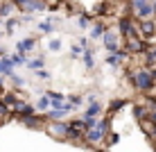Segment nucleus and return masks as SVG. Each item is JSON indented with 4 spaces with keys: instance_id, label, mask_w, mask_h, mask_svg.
Here are the masks:
<instances>
[{
    "instance_id": "obj_1",
    "label": "nucleus",
    "mask_w": 156,
    "mask_h": 152,
    "mask_svg": "<svg viewBox=\"0 0 156 152\" xmlns=\"http://www.w3.org/2000/svg\"><path fill=\"white\" fill-rule=\"evenodd\" d=\"M106 129H109V118H106V120H102V123H98L93 129H86V132H84L86 143H100V141L104 139Z\"/></svg>"
},
{
    "instance_id": "obj_2",
    "label": "nucleus",
    "mask_w": 156,
    "mask_h": 152,
    "mask_svg": "<svg viewBox=\"0 0 156 152\" xmlns=\"http://www.w3.org/2000/svg\"><path fill=\"white\" fill-rule=\"evenodd\" d=\"M154 77L156 73H147V70H138V73H133V86L140 91H149L154 86Z\"/></svg>"
},
{
    "instance_id": "obj_3",
    "label": "nucleus",
    "mask_w": 156,
    "mask_h": 152,
    "mask_svg": "<svg viewBox=\"0 0 156 152\" xmlns=\"http://www.w3.org/2000/svg\"><path fill=\"white\" fill-rule=\"evenodd\" d=\"M131 5H133V9H136V14L140 16V18H147V16L154 14V7H152L149 0H133Z\"/></svg>"
},
{
    "instance_id": "obj_4",
    "label": "nucleus",
    "mask_w": 156,
    "mask_h": 152,
    "mask_svg": "<svg viewBox=\"0 0 156 152\" xmlns=\"http://www.w3.org/2000/svg\"><path fill=\"white\" fill-rule=\"evenodd\" d=\"M68 129H70V125L68 123H52L50 127H48V132L52 134V136H57V139H66L68 136Z\"/></svg>"
},
{
    "instance_id": "obj_5",
    "label": "nucleus",
    "mask_w": 156,
    "mask_h": 152,
    "mask_svg": "<svg viewBox=\"0 0 156 152\" xmlns=\"http://www.w3.org/2000/svg\"><path fill=\"white\" fill-rule=\"evenodd\" d=\"M12 111L16 113V116H32V113H34V107L27 105V102H23V100H18Z\"/></svg>"
},
{
    "instance_id": "obj_6",
    "label": "nucleus",
    "mask_w": 156,
    "mask_h": 152,
    "mask_svg": "<svg viewBox=\"0 0 156 152\" xmlns=\"http://www.w3.org/2000/svg\"><path fill=\"white\" fill-rule=\"evenodd\" d=\"M104 48L109 52H118V36L113 32H104Z\"/></svg>"
},
{
    "instance_id": "obj_7",
    "label": "nucleus",
    "mask_w": 156,
    "mask_h": 152,
    "mask_svg": "<svg viewBox=\"0 0 156 152\" xmlns=\"http://www.w3.org/2000/svg\"><path fill=\"white\" fill-rule=\"evenodd\" d=\"M34 48H36V39H23L18 43V55L27 57V52H32Z\"/></svg>"
},
{
    "instance_id": "obj_8",
    "label": "nucleus",
    "mask_w": 156,
    "mask_h": 152,
    "mask_svg": "<svg viewBox=\"0 0 156 152\" xmlns=\"http://www.w3.org/2000/svg\"><path fill=\"white\" fill-rule=\"evenodd\" d=\"M50 105L55 107V109H61L63 105H66V95H61V93H57V91H50Z\"/></svg>"
},
{
    "instance_id": "obj_9",
    "label": "nucleus",
    "mask_w": 156,
    "mask_h": 152,
    "mask_svg": "<svg viewBox=\"0 0 156 152\" xmlns=\"http://www.w3.org/2000/svg\"><path fill=\"white\" fill-rule=\"evenodd\" d=\"M16 118L23 125H27V127H39V123H41V116H34V113L32 116H16Z\"/></svg>"
},
{
    "instance_id": "obj_10",
    "label": "nucleus",
    "mask_w": 156,
    "mask_h": 152,
    "mask_svg": "<svg viewBox=\"0 0 156 152\" xmlns=\"http://www.w3.org/2000/svg\"><path fill=\"white\" fill-rule=\"evenodd\" d=\"M120 32L125 36H136V30L131 28V20H129V18H122L120 20Z\"/></svg>"
},
{
    "instance_id": "obj_11",
    "label": "nucleus",
    "mask_w": 156,
    "mask_h": 152,
    "mask_svg": "<svg viewBox=\"0 0 156 152\" xmlns=\"http://www.w3.org/2000/svg\"><path fill=\"white\" fill-rule=\"evenodd\" d=\"M14 73V66L9 61V57H2L0 59V75H12Z\"/></svg>"
},
{
    "instance_id": "obj_12",
    "label": "nucleus",
    "mask_w": 156,
    "mask_h": 152,
    "mask_svg": "<svg viewBox=\"0 0 156 152\" xmlns=\"http://www.w3.org/2000/svg\"><path fill=\"white\" fill-rule=\"evenodd\" d=\"M100 111H102V105H100V102H90V107L86 109L84 118H95V116H98Z\"/></svg>"
},
{
    "instance_id": "obj_13",
    "label": "nucleus",
    "mask_w": 156,
    "mask_h": 152,
    "mask_svg": "<svg viewBox=\"0 0 156 152\" xmlns=\"http://www.w3.org/2000/svg\"><path fill=\"white\" fill-rule=\"evenodd\" d=\"M36 109H41V111H48V109H50V95H48V93H43L39 100H36Z\"/></svg>"
},
{
    "instance_id": "obj_14",
    "label": "nucleus",
    "mask_w": 156,
    "mask_h": 152,
    "mask_svg": "<svg viewBox=\"0 0 156 152\" xmlns=\"http://www.w3.org/2000/svg\"><path fill=\"white\" fill-rule=\"evenodd\" d=\"M122 59H125V52L122 50H118L115 55H111V57H106V64H109V66H118V64L122 61Z\"/></svg>"
},
{
    "instance_id": "obj_15",
    "label": "nucleus",
    "mask_w": 156,
    "mask_h": 152,
    "mask_svg": "<svg viewBox=\"0 0 156 152\" xmlns=\"http://www.w3.org/2000/svg\"><path fill=\"white\" fill-rule=\"evenodd\" d=\"M133 113H136V118H138V120H147V116H149L147 107H140V105H136V107H133Z\"/></svg>"
},
{
    "instance_id": "obj_16",
    "label": "nucleus",
    "mask_w": 156,
    "mask_h": 152,
    "mask_svg": "<svg viewBox=\"0 0 156 152\" xmlns=\"http://www.w3.org/2000/svg\"><path fill=\"white\" fill-rule=\"evenodd\" d=\"M9 61H12V66H23V64H27V57H23V55H12L9 57Z\"/></svg>"
},
{
    "instance_id": "obj_17",
    "label": "nucleus",
    "mask_w": 156,
    "mask_h": 152,
    "mask_svg": "<svg viewBox=\"0 0 156 152\" xmlns=\"http://www.w3.org/2000/svg\"><path fill=\"white\" fill-rule=\"evenodd\" d=\"M84 66L88 70L95 66V59H93V52H90V50H84Z\"/></svg>"
},
{
    "instance_id": "obj_18",
    "label": "nucleus",
    "mask_w": 156,
    "mask_h": 152,
    "mask_svg": "<svg viewBox=\"0 0 156 152\" xmlns=\"http://www.w3.org/2000/svg\"><path fill=\"white\" fill-rule=\"evenodd\" d=\"M43 64H45V61H43L41 57H39V59H30V61H27V68H30V70H41Z\"/></svg>"
},
{
    "instance_id": "obj_19",
    "label": "nucleus",
    "mask_w": 156,
    "mask_h": 152,
    "mask_svg": "<svg viewBox=\"0 0 156 152\" xmlns=\"http://www.w3.org/2000/svg\"><path fill=\"white\" fill-rule=\"evenodd\" d=\"M127 50H131V52H138V50H145V46H143V43H140V41H136V39H131V41H129V43H127Z\"/></svg>"
},
{
    "instance_id": "obj_20",
    "label": "nucleus",
    "mask_w": 156,
    "mask_h": 152,
    "mask_svg": "<svg viewBox=\"0 0 156 152\" xmlns=\"http://www.w3.org/2000/svg\"><path fill=\"white\" fill-rule=\"evenodd\" d=\"M140 28H143V32H145V34H147V36H152L154 32H156V28H154V23H149V20H145V23L140 25Z\"/></svg>"
},
{
    "instance_id": "obj_21",
    "label": "nucleus",
    "mask_w": 156,
    "mask_h": 152,
    "mask_svg": "<svg viewBox=\"0 0 156 152\" xmlns=\"http://www.w3.org/2000/svg\"><path fill=\"white\" fill-rule=\"evenodd\" d=\"M12 7L14 5H9V2H0V16H9L12 14Z\"/></svg>"
},
{
    "instance_id": "obj_22",
    "label": "nucleus",
    "mask_w": 156,
    "mask_h": 152,
    "mask_svg": "<svg viewBox=\"0 0 156 152\" xmlns=\"http://www.w3.org/2000/svg\"><path fill=\"white\" fill-rule=\"evenodd\" d=\"M82 123H84V132H86V129H93L95 125H98L95 118H82Z\"/></svg>"
},
{
    "instance_id": "obj_23",
    "label": "nucleus",
    "mask_w": 156,
    "mask_h": 152,
    "mask_svg": "<svg viewBox=\"0 0 156 152\" xmlns=\"http://www.w3.org/2000/svg\"><path fill=\"white\" fill-rule=\"evenodd\" d=\"M125 105H127L125 98H122V100H113V102L109 105V109H111V111H115V109H120V107H125Z\"/></svg>"
},
{
    "instance_id": "obj_24",
    "label": "nucleus",
    "mask_w": 156,
    "mask_h": 152,
    "mask_svg": "<svg viewBox=\"0 0 156 152\" xmlns=\"http://www.w3.org/2000/svg\"><path fill=\"white\" fill-rule=\"evenodd\" d=\"M104 34V28H102V25H95L93 30H90V36H93V39H98V36H102Z\"/></svg>"
},
{
    "instance_id": "obj_25",
    "label": "nucleus",
    "mask_w": 156,
    "mask_h": 152,
    "mask_svg": "<svg viewBox=\"0 0 156 152\" xmlns=\"http://www.w3.org/2000/svg\"><path fill=\"white\" fill-rule=\"evenodd\" d=\"M39 30H41V32H52V30H55V25H52L50 20H43V23L39 25Z\"/></svg>"
},
{
    "instance_id": "obj_26",
    "label": "nucleus",
    "mask_w": 156,
    "mask_h": 152,
    "mask_svg": "<svg viewBox=\"0 0 156 152\" xmlns=\"http://www.w3.org/2000/svg\"><path fill=\"white\" fill-rule=\"evenodd\" d=\"M16 25H18V20H16V18H12V20H7V28H5V32H7V34H12V32L16 30Z\"/></svg>"
},
{
    "instance_id": "obj_27",
    "label": "nucleus",
    "mask_w": 156,
    "mask_h": 152,
    "mask_svg": "<svg viewBox=\"0 0 156 152\" xmlns=\"http://www.w3.org/2000/svg\"><path fill=\"white\" fill-rule=\"evenodd\" d=\"M68 105L79 107V105H82V98H79V95H68Z\"/></svg>"
},
{
    "instance_id": "obj_28",
    "label": "nucleus",
    "mask_w": 156,
    "mask_h": 152,
    "mask_svg": "<svg viewBox=\"0 0 156 152\" xmlns=\"http://www.w3.org/2000/svg\"><path fill=\"white\" fill-rule=\"evenodd\" d=\"M9 77H12V82H14V86H23V84H25V82H23V77H20V75H14V73H12V75H9Z\"/></svg>"
},
{
    "instance_id": "obj_29",
    "label": "nucleus",
    "mask_w": 156,
    "mask_h": 152,
    "mask_svg": "<svg viewBox=\"0 0 156 152\" xmlns=\"http://www.w3.org/2000/svg\"><path fill=\"white\" fill-rule=\"evenodd\" d=\"M48 48H50L52 52H57L59 48H61V41H57V39H55V41H50V43H48Z\"/></svg>"
},
{
    "instance_id": "obj_30",
    "label": "nucleus",
    "mask_w": 156,
    "mask_h": 152,
    "mask_svg": "<svg viewBox=\"0 0 156 152\" xmlns=\"http://www.w3.org/2000/svg\"><path fill=\"white\" fill-rule=\"evenodd\" d=\"M79 28H88V16H86V14L79 16Z\"/></svg>"
},
{
    "instance_id": "obj_31",
    "label": "nucleus",
    "mask_w": 156,
    "mask_h": 152,
    "mask_svg": "<svg viewBox=\"0 0 156 152\" xmlns=\"http://www.w3.org/2000/svg\"><path fill=\"white\" fill-rule=\"evenodd\" d=\"M36 75H39V77H43V80H48V77H50V75H48L45 70H36Z\"/></svg>"
},
{
    "instance_id": "obj_32",
    "label": "nucleus",
    "mask_w": 156,
    "mask_h": 152,
    "mask_svg": "<svg viewBox=\"0 0 156 152\" xmlns=\"http://www.w3.org/2000/svg\"><path fill=\"white\" fill-rule=\"evenodd\" d=\"M79 52H82V48L75 46V48H73V57H79Z\"/></svg>"
},
{
    "instance_id": "obj_33",
    "label": "nucleus",
    "mask_w": 156,
    "mask_h": 152,
    "mask_svg": "<svg viewBox=\"0 0 156 152\" xmlns=\"http://www.w3.org/2000/svg\"><path fill=\"white\" fill-rule=\"evenodd\" d=\"M152 55H154V57H156V50H154V52H152Z\"/></svg>"
}]
</instances>
